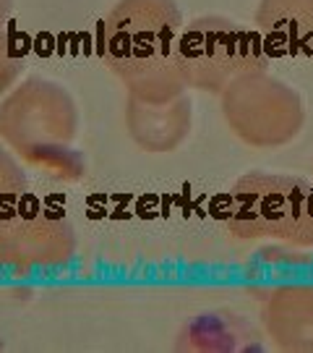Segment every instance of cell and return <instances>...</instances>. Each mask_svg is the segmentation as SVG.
Wrapping results in <instances>:
<instances>
[{
	"label": "cell",
	"mask_w": 313,
	"mask_h": 353,
	"mask_svg": "<svg viewBox=\"0 0 313 353\" xmlns=\"http://www.w3.org/2000/svg\"><path fill=\"white\" fill-rule=\"evenodd\" d=\"M183 16L175 0H118L100 26V55L131 97L170 102L183 94L177 39Z\"/></svg>",
	"instance_id": "6da1fadb"
},
{
	"label": "cell",
	"mask_w": 313,
	"mask_h": 353,
	"mask_svg": "<svg viewBox=\"0 0 313 353\" xmlns=\"http://www.w3.org/2000/svg\"><path fill=\"white\" fill-rule=\"evenodd\" d=\"M24 68V58L19 55L11 37L0 29V94L16 84V79Z\"/></svg>",
	"instance_id": "30bf717a"
},
{
	"label": "cell",
	"mask_w": 313,
	"mask_h": 353,
	"mask_svg": "<svg viewBox=\"0 0 313 353\" xmlns=\"http://www.w3.org/2000/svg\"><path fill=\"white\" fill-rule=\"evenodd\" d=\"M225 223L235 239L313 246V186L303 178L248 173L230 191Z\"/></svg>",
	"instance_id": "3957f363"
},
{
	"label": "cell",
	"mask_w": 313,
	"mask_h": 353,
	"mask_svg": "<svg viewBox=\"0 0 313 353\" xmlns=\"http://www.w3.org/2000/svg\"><path fill=\"white\" fill-rule=\"evenodd\" d=\"M8 13H11V0H0V29L8 21Z\"/></svg>",
	"instance_id": "8fae6325"
},
{
	"label": "cell",
	"mask_w": 313,
	"mask_h": 353,
	"mask_svg": "<svg viewBox=\"0 0 313 353\" xmlns=\"http://www.w3.org/2000/svg\"><path fill=\"white\" fill-rule=\"evenodd\" d=\"M78 110L74 97L55 81L26 79L0 105V139L26 165L58 181H78L87 173L76 152Z\"/></svg>",
	"instance_id": "7a4b0ae2"
},
{
	"label": "cell",
	"mask_w": 313,
	"mask_h": 353,
	"mask_svg": "<svg viewBox=\"0 0 313 353\" xmlns=\"http://www.w3.org/2000/svg\"><path fill=\"white\" fill-rule=\"evenodd\" d=\"M269 52L256 29L227 16H199L177 39V71L186 87L222 94L240 76L266 71Z\"/></svg>",
	"instance_id": "277c9868"
},
{
	"label": "cell",
	"mask_w": 313,
	"mask_h": 353,
	"mask_svg": "<svg viewBox=\"0 0 313 353\" xmlns=\"http://www.w3.org/2000/svg\"><path fill=\"white\" fill-rule=\"evenodd\" d=\"M222 113L233 134L259 150L288 144L303 126L301 97L266 71L233 81L222 92Z\"/></svg>",
	"instance_id": "5b68a950"
},
{
	"label": "cell",
	"mask_w": 313,
	"mask_h": 353,
	"mask_svg": "<svg viewBox=\"0 0 313 353\" xmlns=\"http://www.w3.org/2000/svg\"><path fill=\"white\" fill-rule=\"evenodd\" d=\"M125 123L144 152H173L191 131V102L183 94L170 102H144L128 94Z\"/></svg>",
	"instance_id": "ba28073f"
},
{
	"label": "cell",
	"mask_w": 313,
	"mask_h": 353,
	"mask_svg": "<svg viewBox=\"0 0 313 353\" xmlns=\"http://www.w3.org/2000/svg\"><path fill=\"white\" fill-rule=\"evenodd\" d=\"M26 194L24 168L0 147V212L13 210Z\"/></svg>",
	"instance_id": "9c48e42d"
},
{
	"label": "cell",
	"mask_w": 313,
	"mask_h": 353,
	"mask_svg": "<svg viewBox=\"0 0 313 353\" xmlns=\"http://www.w3.org/2000/svg\"><path fill=\"white\" fill-rule=\"evenodd\" d=\"M74 228L58 214L0 212V278L50 272L71 262Z\"/></svg>",
	"instance_id": "8992f818"
},
{
	"label": "cell",
	"mask_w": 313,
	"mask_h": 353,
	"mask_svg": "<svg viewBox=\"0 0 313 353\" xmlns=\"http://www.w3.org/2000/svg\"><path fill=\"white\" fill-rule=\"evenodd\" d=\"M256 32L269 55L313 58V0H261Z\"/></svg>",
	"instance_id": "52a82bcc"
}]
</instances>
